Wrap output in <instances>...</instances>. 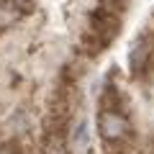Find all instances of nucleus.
<instances>
[{"label": "nucleus", "mask_w": 154, "mask_h": 154, "mask_svg": "<svg viewBox=\"0 0 154 154\" xmlns=\"http://www.w3.org/2000/svg\"><path fill=\"white\" fill-rule=\"evenodd\" d=\"M98 128H100V136L105 139V144H116V146H123L134 134L131 121L123 116V110H100Z\"/></svg>", "instance_id": "nucleus-1"}, {"label": "nucleus", "mask_w": 154, "mask_h": 154, "mask_svg": "<svg viewBox=\"0 0 154 154\" xmlns=\"http://www.w3.org/2000/svg\"><path fill=\"white\" fill-rule=\"evenodd\" d=\"M90 31L108 46L116 38V33L121 31V18H118V13H110V11H105V8L93 11L90 13Z\"/></svg>", "instance_id": "nucleus-2"}, {"label": "nucleus", "mask_w": 154, "mask_h": 154, "mask_svg": "<svg viewBox=\"0 0 154 154\" xmlns=\"http://www.w3.org/2000/svg\"><path fill=\"white\" fill-rule=\"evenodd\" d=\"M152 57H154V38H152V36L136 38V44L131 46V54H128V67H131V75H141V72H146Z\"/></svg>", "instance_id": "nucleus-3"}, {"label": "nucleus", "mask_w": 154, "mask_h": 154, "mask_svg": "<svg viewBox=\"0 0 154 154\" xmlns=\"http://www.w3.org/2000/svg\"><path fill=\"white\" fill-rule=\"evenodd\" d=\"M23 16L18 0H0V28H8Z\"/></svg>", "instance_id": "nucleus-4"}, {"label": "nucleus", "mask_w": 154, "mask_h": 154, "mask_svg": "<svg viewBox=\"0 0 154 154\" xmlns=\"http://www.w3.org/2000/svg\"><path fill=\"white\" fill-rule=\"evenodd\" d=\"M121 105H123L121 90L113 85H105L103 95H100V110H121Z\"/></svg>", "instance_id": "nucleus-5"}, {"label": "nucleus", "mask_w": 154, "mask_h": 154, "mask_svg": "<svg viewBox=\"0 0 154 154\" xmlns=\"http://www.w3.org/2000/svg\"><path fill=\"white\" fill-rule=\"evenodd\" d=\"M103 49H105V44L95 36L93 31H85L82 36H80V51H85L88 57H98Z\"/></svg>", "instance_id": "nucleus-6"}, {"label": "nucleus", "mask_w": 154, "mask_h": 154, "mask_svg": "<svg viewBox=\"0 0 154 154\" xmlns=\"http://www.w3.org/2000/svg\"><path fill=\"white\" fill-rule=\"evenodd\" d=\"M41 154H67V141L62 134H46Z\"/></svg>", "instance_id": "nucleus-7"}, {"label": "nucleus", "mask_w": 154, "mask_h": 154, "mask_svg": "<svg viewBox=\"0 0 154 154\" xmlns=\"http://www.w3.org/2000/svg\"><path fill=\"white\" fill-rule=\"evenodd\" d=\"M75 144H77V146H80V149H85V146H88V123H80V126H77V131H75Z\"/></svg>", "instance_id": "nucleus-8"}, {"label": "nucleus", "mask_w": 154, "mask_h": 154, "mask_svg": "<svg viewBox=\"0 0 154 154\" xmlns=\"http://www.w3.org/2000/svg\"><path fill=\"white\" fill-rule=\"evenodd\" d=\"M100 5H103L105 11H110V13H121L123 8L128 5V0H100Z\"/></svg>", "instance_id": "nucleus-9"}, {"label": "nucleus", "mask_w": 154, "mask_h": 154, "mask_svg": "<svg viewBox=\"0 0 154 154\" xmlns=\"http://www.w3.org/2000/svg\"><path fill=\"white\" fill-rule=\"evenodd\" d=\"M0 154H18V144L13 141V139L11 141H3L0 144Z\"/></svg>", "instance_id": "nucleus-10"}]
</instances>
